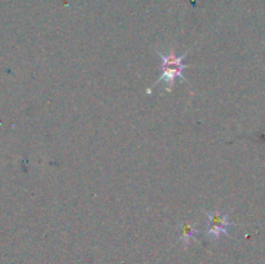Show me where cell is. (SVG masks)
Segmentation results:
<instances>
[{"mask_svg":"<svg viewBox=\"0 0 265 264\" xmlns=\"http://www.w3.org/2000/svg\"><path fill=\"white\" fill-rule=\"evenodd\" d=\"M206 215H207L209 220L211 221V227L207 231L209 236L220 237L221 234H228V229L232 226L228 214L219 213V211H207Z\"/></svg>","mask_w":265,"mask_h":264,"instance_id":"7a4b0ae2","label":"cell"},{"mask_svg":"<svg viewBox=\"0 0 265 264\" xmlns=\"http://www.w3.org/2000/svg\"><path fill=\"white\" fill-rule=\"evenodd\" d=\"M198 234V229L195 228L194 224L189 223H182L180 226V238L185 242L190 240V238H195V236Z\"/></svg>","mask_w":265,"mask_h":264,"instance_id":"3957f363","label":"cell"},{"mask_svg":"<svg viewBox=\"0 0 265 264\" xmlns=\"http://www.w3.org/2000/svg\"><path fill=\"white\" fill-rule=\"evenodd\" d=\"M155 52H157V55L159 56L160 61H162V75H160L157 82L148 90V92H149L153 87H157L160 82H165L167 91H171L176 78H181L184 82L187 80L184 75V70L188 68V65L184 64V60L185 57H187L188 52H185V53H182V55L180 56L176 55L175 52L163 53V52L157 51V49H155Z\"/></svg>","mask_w":265,"mask_h":264,"instance_id":"6da1fadb","label":"cell"}]
</instances>
